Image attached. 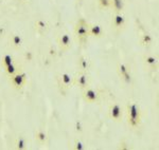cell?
I'll list each match as a JSON object with an SVG mask.
<instances>
[{
  "label": "cell",
  "instance_id": "obj_14",
  "mask_svg": "<svg viewBox=\"0 0 159 150\" xmlns=\"http://www.w3.org/2000/svg\"><path fill=\"white\" fill-rule=\"evenodd\" d=\"M14 147L17 150H25L28 148V139L24 135H19L15 139Z\"/></svg>",
  "mask_w": 159,
  "mask_h": 150
},
{
  "label": "cell",
  "instance_id": "obj_8",
  "mask_svg": "<svg viewBox=\"0 0 159 150\" xmlns=\"http://www.w3.org/2000/svg\"><path fill=\"white\" fill-rule=\"evenodd\" d=\"M58 81H60L61 88L67 90V89H70L74 85V77L69 73L64 72L58 75Z\"/></svg>",
  "mask_w": 159,
  "mask_h": 150
},
{
  "label": "cell",
  "instance_id": "obj_2",
  "mask_svg": "<svg viewBox=\"0 0 159 150\" xmlns=\"http://www.w3.org/2000/svg\"><path fill=\"white\" fill-rule=\"evenodd\" d=\"M89 24L86 20L80 19L74 25V35L78 38V40L84 42L88 39L89 37Z\"/></svg>",
  "mask_w": 159,
  "mask_h": 150
},
{
  "label": "cell",
  "instance_id": "obj_23",
  "mask_svg": "<svg viewBox=\"0 0 159 150\" xmlns=\"http://www.w3.org/2000/svg\"><path fill=\"white\" fill-rule=\"evenodd\" d=\"M98 4L101 9H110V0H98Z\"/></svg>",
  "mask_w": 159,
  "mask_h": 150
},
{
  "label": "cell",
  "instance_id": "obj_26",
  "mask_svg": "<svg viewBox=\"0 0 159 150\" xmlns=\"http://www.w3.org/2000/svg\"><path fill=\"white\" fill-rule=\"evenodd\" d=\"M125 144H126V143H121V144H120L121 146H120L119 148H120V149H129L130 147H129V146H125Z\"/></svg>",
  "mask_w": 159,
  "mask_h": 150
},
{
  "label": "cell",
  "instance_id": "obj_1",
  "mask_svg": "<svg viewBox=\"0 0 159 150\" xmlns=\"http://www.w3.org/2000/svg\"><path fill=\"white\" fill-rule=\"evenodd\" d=\"M127 124L132 129L139 128L142 122V111L140 106L135 101H129L126 105Z\"/></svg>",
  "mask_w": 159,
  "mask_h": 150
},
{
  "label": "cell",
  "instance_id": "obj_18",
  "mask_svg": "<svg viewBox=\"0 0 159 150\" xmlns=\"http://www.w3.org/2000/svg\"><path fill=\"white\" fill-rule=\"evenodd\" d=\"M4 72L7 73V75L9 76H12V75H14L15 73H17V72H19V67H18V65H16L15 62H12L11 65H9L7 67L4 68Z\"/></svg>",
  "mask_w": 159,
  "mask_h": 150
},
{
  "label": "cell",
  "instance_id": "obj_12",
  "mask_svg": "<svg viewBox=\"0 0 159 150\" xmlns=\"http://www.w3.org/2000/svg\"><path fill=\"white\" fill-rule=\"evenodd\" d=\"M34 27L39 33H46L48 31V29H49V24H48L47 20L43 18H38L35 20Z\"/></svg>",
  "mask_w": 159,
  "mask_h": 150
},
{
  "label": "cell",
  "instance_id": "obj_27",
  "mask_svg": "<svg viewBox=\"0 0 159 150\" xmlns=\"http://www.w3.org/2000/svg\"><path fill=\"white\" fill-rule=\"evenodd\" d=\"M2 4V0H0V6H1Z\"/></svg>",
  "mask_w": 159,
  "mask_h": 150
},
{
  "label": "cell",
  "instance_id": "obj_9",
  "mask_svg": "<svg viewBox=\"0 0 159 150\" xmlns=\"http://www.w3.org/2000/svg\"><path fill=\"white\" fill-rule=\"evenodd\" d=\"M71 42H72V39H71V36L68 33L61 34L60 36L57 37V45L60 47V49L63 51L70 49Z\"/></svg>",
  "mask_w": 159,
  "mask_h": 150
},
{
  "label": "cell",
  "instance_id": "obj_5",
  "mask_svg": "<svg viewBox=\"0 0 159 150\" xmlns=\"http://www.w3.org/2000/svg\"><path fill=\"white\" fill-rule=\"evenodd\" d=\"M27 73L25 72H17L15 73L14 75L10 76V83H11V86L16 90H21L22 88L25 86L27 84Z\"/></svg>",
  "mask_w": 159,
  "mask_h": 150
},
{
  "label": "cell",
  "instance_id": "obj_15",
  "mask_svg": "<svg viewBox=\"0 0 159 150\" xmlns=\"http://www.w3.org/2000/svg\"><path fill=\"white\" fill-rule=\"evenodd\" d=\"M10 42H11L12 47H14L15 49H19V48H21L22 44H24V39H22L20 34L14 33V34H12L11 37H10Z\"/></svg>",
  "mask_w": 159,
  "mask_h": 150
},
{
  "label": "cell",
  "instance_id": "obj_22",
  "mask_svg": "<svg viewBox=\"0 0 159 150\" xmlns=\"http://www.w3.org/2000/svg\"><path fill=\"white\" fill-rule=\"evenodd\" d=\"M71 148L74 150H84V149H86V144L84 143V142H82L81 139H75L72 143Z\"/></svg>",
  "mask_w": 159,
  "mask_h": 150
},
{
  "label": "cell",
  "instance_id": "obj_13",
  "mask_svg": "<svg viewBox=\"0 0 159 150\" xmlns=\"http://www.w3.org/2000/svg\"><path fill=\"white\" fill-rule=\"evenodd\" d=\"M143 62L147 67L151 68V69H156L158 67L157 57L153 56V55H144L143 56Z\"/></svg>",
  "mask_w": 159,
  "mask_h": 150
},
{
  "label": "cell",
  "instance_id": "obj_19",
  "mask_svg": "<svg viewBox=\"0 0 159 150\" xmlns=\"http://www.w3.org/2000/svg\"><path fill=\"white\" fill-rule=\"evenodd\" d=\"M130 69H129V66L126 65V63L124 62H119L117 66V73L118 75L120 76V77H122L123 75L125 74V73L129 72Z\"/></svg>",
  "mask_w": 159,
  "mask_h": 150
},
{
  "label": "cell",
  "instance_id": "obj_10",
  "mask_svg": "<svg viewBox=\"0 0 159 150\" xmlns=\"http://www.w3.org/2000/svg\"><path fill=\"white\" fill-rule=\"evenodd\" d=\"M104 30L100 24H89V36L101 38L104 36Z\"/></svg>",
  "mask_w": 159,
  "mask_h": 150
},
{
  "label": "cell",
  "instance_id": "obj_6",
  "mask_svg": "<svg viewBox=\"0 0 159 150\" xmlns=\"http://www.w3.org/2000/svg\"><path fill=\"white\" fill-rule=\"evenodd\" d=\"M91 79L89 76L88 72H84V71H79L74 76V85L78 86L80 89L84 90V89L90 87Z\"/></svg>",
  "mask_w": 159,
  "mask_h": 150
},
{
  "label": "cell",
  "instance_id": "obj_3",
  "mask_svg": "<svg viewBox=\"0 0 159 150\" xmlns=\"http://www.w3.org/2000/svg\"><path fill=\"white\" fill-rule=\"evenodd\" d=\"M123 107L118 103H112L108 106L107 109V115L112 122L120 123L123 119Z\"/></svg>",
  "mask_w": 159,
  "mask_h": 150
},
{
  "label": "cell",
  "instance_id": "obj_7",
  "mask_svg": "<svg viewBox=\"0 0 159 150\" xmlns=\"http://www.w3.org/2000/svg\"><path fill=\"white\" fill-rule=\"evenodd\" d=\"M126 25V19H125L124 15L122 13H114L111 16V27L114 28L116 31L120 32Z\"/></svg>",
  "mask_w": 159,
  "mask_h": 150
},
{
  "label": "cell",
  "instance_id": "obj_24",
  "mask_svg": "<svg viewBox=\"0 0 159 150\" xmlns=\"http://www.w3.org/2000/svg\"><path fill=\"white\" fill-rule=\"evenodd\" d=\"M74 128H75V131L78 132V133H82L84 130V127H83V123H82L80 119L75 122V124H74Z\"/></svg>",
  "mask_w": 159,
  "mask_h": 150
},
{
  "label": "cell",
  "instance_id": "obj_21",
  "mask_svg": "<svg viewBox=\"0 0 159 150\" xmlns=\"http://www.w3.org/2000/svg\"><path fill=\"white\" fill-rule=\"evenodd\" d=\"M12 62H14V57L12 56L11 54H4L3 56L1 57V66L2 68H6L9 65H11Z\"/></svg>",
  "mask_w": 159,
  "mask_h": 150
},
{
  "label": "cell",
  "instance_id": "obj_17",
  "mask_svg": "<svg viewBox=\"0 0 159 150\" xmlns=\"http://www.w3.org/2000/svg\"><path fill=\"white\" fill-rule=\"evenodd\" d=\"M79 68L80 71H84V72H88L89 68H90V63H89L88 58L85 56H80L79 57Z\"/></svg>",
  "mask_w": 159,
  "mask_h": 150
},
{
  "label": "cell",
  "instance_id": "obj_4",
  "mask_svg": "<svg viewBox=\"0 0 159 150\" xmlns=\"http://www.w3.org/2000/svg\"><path fill=\"white\" fill-rule=\"evenodd\" d=\"M82 97H83L84 101L88 104H98L101 98V94L97 89L88 87L82 90Z\"/></svg>",
  "mask_w": 159,
  "mask_h": 150
},
{
  "label": "cell",
  "instance_id": "obj_16",
  "mask_svg": "<svg viewBox=\"0 0 159 150\" xmlns=\"http://www.w3.org/2000/svg\"><path fill=\"white\" fill-rule=\"evenodd\" d=\"M124 7V0H110V9L114 10V13H122Z\"/></svg>",
  "mask_w": 159,
  "mask_h": 150
},
{
  "label": "cell",
  "instance_id": "obj_11",
  "mask_svg": "<svg viewBox=\"0 0 159 150\" xmlns=\"http://www.w3.org/2000/svg\"><path fill=\"white\" fill-rule=\"evenodd\" d=\"M34 138H35V141H36L39 145H46L48 143V139H49L48 133L42 128H39L36 132H35Z\"/></svg>",
  "mask_w": 159,
  "mask_h": 150
},
{
  "label": "cell",
  "instance_id": "obj_20",
  "mask_svg": "<svg viewBox=\"0 0 159 150\" xmlns=\"http://www.w3.org/2000/svg\"><path fill=\"white\" fill-rule=\"evenodd\" d=\"M152 42H153V37H152V35H150L148 33H144V34L140 37V44L141 45H143V47H148V45H152Z\"/></svg>",
  "mask_w": 159,
  "mask_h": 150
},
{
  "label": "cell",
  "instance_id": "obj_25",
  "mask_svg": "<svg viewBox=\"0 0 159 150\" xmlns=\"http://www.w3.org/2000/svg\"><path fill=\"white\" fill-rule=\"evenodd\" d=\"M121 78H122V79L124 80L126 84H130V83H132L133 77H132V74H130V71H129V72H127V73H125V74L123 75Z\"/></svg>",
  "mask_w": 159,
  "mask_h": 150
}]
</instances>
